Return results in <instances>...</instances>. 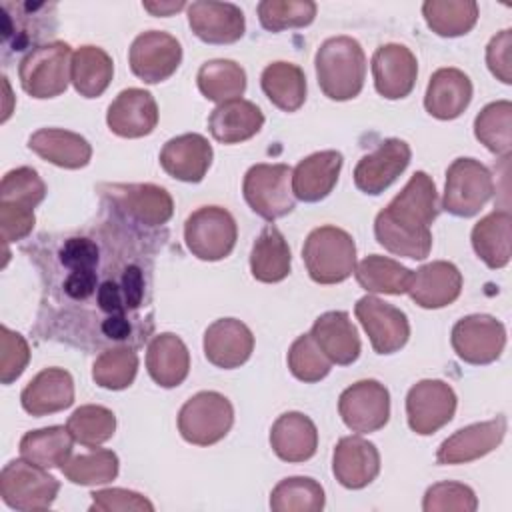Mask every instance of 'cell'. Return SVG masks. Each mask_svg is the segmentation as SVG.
<instances>
[{
	"label": "cell",
	"mask_w": 512,
	"mask_h": 512,
	"mask_svg": "<svg viewBox=\"0 0 512 512\" xmlns=\"http://www.w3.org/2000/svg\"><path fill=\"white\" fill-rule=\"evenodd\" d=\"M324 488L308 476L280 480L270 494L274 512H320L324 508Z\"/></svg>",
	"instance_id": "cell-42"
},
{
	"label": "cell",
	"mask_w": 512,
	"mask_h": 512,
	"mask_svg": "<svg viewBox=\"0 0 512 512\" xmlns=\"http://www.w3.org/2000/svg\"><path fill=\"white\" fill-rule=\"evenodd\" d=\"M120 288L128 310H136L144 300V276L138 266H128L120 278Z\"/></svg>",
	"instance_id": "cell-57"
},
{
	"label": "cell",
	"mask_w": 512,
	"mask_h": 512,
	"mask_svg": "<svg viewBox=\"0 0 512 512\" xmlns=\"http://www.w3.org/2000/svg\"><path fill=\"white\" fill-rule=\"evenodd\" d=\"M288 368L294 378L312 384L328 376L332 362L318 348L310 334H302L292 342L288 350Z\"/></svg>",
	"instance_id": "cell-47"
},
{
	"label": "cell",
	"mask_w": 512,
	"mask_h": 512,
	"mask_svg": "<svg viewBox=\"0 0 512 512\" xmlns=\"http://www.w3.org/2000/svg\"><path fill=\"white\" fill-rule=\"evenodd\" d=\"M138 372V354L132 348L118 346L104 350L92 366V378L106 390L128 388Z\"/></svg>",
	"instance_id": "cell-45"
},
{
	"label": "cell",
	"mask_w": 512,
	"mask_h": 512,
	"mask_svg": "<svg viewBox=\"0 0 512 512\" xmlns=\"http://www.w3.org/2000/svg\"><path fill=\"white\" fill-rule=\"evenodd\" d=\"M234 424L230 400L214 390H204L188 398L178 412L180 436L196 446L220 442Z\"/></svg>",
	"instance_id": "cell-5"
},
{
	"label": "cell",
	"mask_w": 512,
	"mask_h": 512,
	"mask_svg": "<svg viewBox=\"0 0 512 512\" xmlns=\"http://www.w3.org/2000/svg\"><path fill=\"white\" fill-rule=\"evenodd\" d=\"M354 314L378 354H394L410 338L406 314L376 296H362L354 306Z\"/></svg>",
	"instance_id": "cell-14"
},
{
	"label": "cell",
	"mask_w": 512,
	"mask_h": 512,
	"mask_svg": "<svg viewBox=\"0 0 512 512\" xmlns=\"http://www.w3.org/2000/svg\"><path fill=\"white\" fill-rule=\"evenodd\" d=\"M106 124L122 138L148 136L158 124V106L154 96L142 88L122 90L108 106Z\"/></svg>",
	"instance_id": "cell-20"
},
{
	"label": "cell",
	"mask_w": 512,
	"mask_h": 512,
	"mask_svg": "<svg viewBox=\"0 0 512 512\" xmlns=\"http://www.w3.org/2000/svg\"><path fill=\"white\" fill-rule=\"evenodd\" d=\"M342 168V154L322 150L306 156L292 170V194L302 202H320L336 186Z\"/></svg>",
	"instance_id": "cell-25"
},
{
	"label": "cell",
	"mask_w": 512,
	"mask_h": 512,
	"mask_svg": "<svg viewBox=\"0 0 512 512\" xmlns=\"http://www.w3.org/2000/svg\"><path fill=\"white\" fill-rule=\"evenodd\" d=\"M90 496H92L90 510H96V512H128V510L152 512L154 510V504L146 496L126 488L94 490Z\"/></svg>",
	"instance_id": "cell-51"
},
{
	"label": "cell",
	"mask_w": 512,
	"mask_h": 512,
	"mask_svg": "<svg viewBox=\"0 0 512 512\" xmlns=\"http://www.w3.org/2000/svg\"><path fill=\"white\" fill-rule=\"evenodd\" d=\"M438 216L434 180L418 170L392 202L378 212L374 236L388 252L412 260H424L432 248L430 224Z\"/></svg>",
	"instance_id": "cell-1"
},
{
	"label": "cell",
	"mask_w": 512,
	"mask_h": 512,
	"mask_svg": "<svg viewBox=\"0 0 512 512\" xmlns=\"http://www.w3.org/2000/svg\"><path fill=\"white\" fill-rule=\"evenodd\" d=\"M128 62L136 78L148 84H158L178 70L182 62V46L168 32L148 30L134 38Z\"/></svg>",
	"instance_id": "cell-13"
},
{
	"label": "cell",
	"mask_w": 512,
	"mask_h": 512,
	"mask_svg": "<svg viewBox=\"0 0 512 512\" xmlns=\"http://www.w3.org/2000/svg\"><path fill=\"white\" fill-rule=\"evenodd\" d=\"M114 204L144 226H162L172 218L174 202L166 188L156 184H106Z\"/></svg>",
	"instance_id": "cell-18"
},
{
	"label": "cell",
	"mask_w": 512,
	"mask_h": 512,
	"mask_svg": "<svg viewBox=\"0 0 512 512\" xmlns=\"http://www.w3.org/2000/svg\"><path fill=\"white\" fill-rule=\"evenodd\" d=\"M72 50L66 42L54 40L34 46L18 66L20 84L32 98H56L70 82Z\"/></svg>",
	"instance_id": "cell-4"
},
{
	"label": "cell",
	"mask_w": 512,
	"mask_h": 512,
	"mask_svg": "<svg viewBox=\"0 0 512 512\" xmlns=\"http://www.w3.org/2000/svg\"><path fill=\"white\" fill-rule=\"evenodd\" d=\"M478 508L476 494L460 482L432 484L422 500L424 512H474Z\"/></svg>",
	"instance_id": "cell-49"
},
{
	"label": "cell",
	"mask_w": 512,
	"mask_h": 512,
	"mask_svg": "<svg viewBox=\"0 0 512 512\" xmlns=\"http://www.w3.org/2000/svg\"><path fill=\"white\" fill-rule=\"evenodd\" d=\"M28 148L42 160L66 168H84L92 158L90 142L70 130L62 128H40L28 138Z\"/></svg>",
	"instance_id": "cell-31"
},
{
	"label": "cell",
	"mask_w": 512,
	"mask_h": 512,
	"mask_svg": "<svg viewBox=\"0 0 512 512\" xmlns=\"http://www.w3.org/2000/svg\"><path fill=\"white\" fill-rule=\"evenodd\" d=\"M410 146L400 138H386L378 148L362 156L354 168V184L360 192L382 194L410 164Z\"/></svg>",
	"instance_id": "cell-15"
},
{
	"label": "cell",
	"mask_w": 512,
	"mask_h": 512,
	"mask_svg": "<svg viewBox=\"0 0 512 512\" xmlns=\"http://www.w3.org/2000/svg\"><path fill=\"white\" fill-rule=\"evenodd\" d=\"M450 342L460 360L482 366L500 358L506 346V328L490 314H470L454 324Z\"/></svg>",
	"instance_id": "cell-10"
},
{
	"label": "cell",
	"mask_w": 512,
	"mask_h": 512,
	"mask_svg": "<svg viewBox=\"0 0 512 512\" xmlns=\"http://www.w3.org/2000/svg\"><path fill=\"white\" fill-rule=\"evenodd\" d=\"M374 88L386 100L406 98L416 84L418 62L404 44H384L372 56Z\"/></svg>",
	"instance_id": "cell-17"
},
{
	"label": "cell",
	"mask_w": 512,
	"mask_h": 512,
	"mask_svg": "<svg viewBox=\"0 0 512 512\" xmlns=\"http://www.w3.org/2000/svg\"><path fill=\"white\" fill-rule=\"evenodd\" d=\"M472 248L488 268H504L512 256V216L494 210L472 228Z\"/></svg>",
	"instance_id": "cell-33"
},
{
	"label": "cell",
	"mask_w": 512,
	"mask_h": 512,
	"mask_svg": "<svg viewBox=\"0 0 512 512\" xmlns=\"http://www.w3.org/2000/svg\"><path fill=\"white\" fill-rule=\"evenodd\" d=\"M302 260L310 278L318 284H338L356 268V244L338 226L314 228L302 248Z\"/></svg>",
	"instance_id": "cell-3"
},
{
	"label": "cell",
	"mask_w": 512,
	"mask_h": 512,
	"mask_svg": "<svg viewBox=\"0 0 512 512\" xmlns=\"http://www.w3.org/2000/svg\"><path fill=\"white\" fill-rule=\"evenodd\" d=\"M34 222V208L12 202H0V234L4 244L28 236L34 228Z\"/></svg>",
	"instance_id": "cell-52"
},
{
	"label": "cell",
	"mask_w": 512,
	"mask_h": 512,
	"mask_svg": "<svg viewBox=\"0 0 512 512\" xmlns=\"http://www.w3.org/2000/svg\"><path fill=\"white\" fill-rule=\"evenodd\" d=\"M74 438L64 426L30 430L20 440V456L42 468H62L72 456Z\"/></svg>",
	"instance_id": "cell-37"
},
{
	"label": "cell",
	"mask_w": 512,
	"mask_h": 512,
	"mask_svg": "<svg viewBox=\"0 0 512 512\" xmlns=\"http://www.w3.org/2000/svg\"><path fill=\"white\" fill-rule=\"evenodd\" d=\"M506 428H508V422H506V416L502 414L486 422L464 426L440 444L436 452V462L466 464V462L478 460L502 444L506 436Z\"/></svg>",
	"instance_id": "cell-16"
},
{
	"label": "cell",
	"mask_w": 512,
	"mask_h": 512,
	"mask_svg": "<svg viewBox=\"0 0 512 512\" xmlns=\"http://www.w3.org/2000/svg\"><path fill=\"white\" fill-rule=\"evenodd\" d=\"M292 170L286 164H254L244 174L242 194L246 204L264 220L290 214L296 206L292 194Z\"/></svg>",
	"instance_id": "cell-7"
},
{
	"label": "cell",
	"mask_w": 512,
	"mask_h": 512,
	"mask_svg": "<svg viewBox=\"0 0 512 512\" xmlns=\"http://www.w3.org/2000/svg\"><path fill=\"white\" fill-rule=\"evenodd\" d=\"M66 428L78 444L92 448L104 444L114 436L116 416L106 406L86 404L70 414Z\"/></svg>",
	"instance_id": "cell-44"
},
{
	"label": "cell",
	"mask_w": 512,
	"mask_h": 512,
	"mask_svg": "<svg viewBox=\"0 0 512 512\" xmlns=\"http://www.w3.org/2000/svg\"><path fill=\"white\" fill-rule=\"evenodd\" d=\"M316 4L312 0H262L258 4V20L268 32L286 28H304L312 24Z\"/></svg>",
	"instance_id": "cell-46"
},
{
	"label": "cell",
	"mask_w": 512,
	"mask_h": 512,
	"mask_svg": "<svg viewBox=\"0 0 512 512\" xmlns=\"http://www.w3.org/2000/svg\"><path fill=\"white\" fill-rule=\"evenodd\" d=\"M60 482L26 458L10 460L0 474V496L14 510H46L56 500Z\"/></svg>",
	"instance_id": "cell-6"
},
{
	"label": "cell",
	"mask_w": 512,
	"mask_h": 512,
	"mask_svg": "<svg viewBox=\"0 0 512 512\" xmlns=\"http://www.w3.org/2000/svg\"><path fill=\"white\" fill-rule=\"evenodd\" d=\"M264 126L262 110L244 98L218 104L208 116V130L216 142L238 144L256 136Z\"/></svg>",
	"instance_id": "cell-29"
},
{
	"label": "cell",
	"mask_w": 512,
	"mask_h": 512,
	"mask_svg": "<svg viewBox=\"0 0 512 512\" xmlns=\"http://www.w3.org/2000/svg\"><path fill=\"white\" fill-rule=\"evenodd\" d=\"M148 12H152L154 16H170L178 10H182L186 4L184 2H144L142 4Z\"/></svg>",
	"instance_id": "cell-59"
},
{
	"label": "cell",
	"mask_w": 512,
	"mask_h": 512,
	"mask_svg": "<svg viewBox=\"0 0 512 512\" xmlns=\"http://www.w3.org/2000/svg\"><path fill=\"white\" fill-rule=\"evenodd\" d=\"M462 292V274L460 270L446 260H434L430 264L420 266L412 274V282L408 288L410 298L428 310L444 308L452 304Z\"/></svg>",
	"instance_id": "cell-24"
},
{
	"label": "cell",
	"mask_w": 512,
	"mask_h": 512,
	"mask_svg": "<svg viewBox=\"0 0 512 512\" xmlns=\"http://www.w3.org/2000/svg\"><path fill=\"white\" fill-rule=\"evenodd\" d=\"M254 350L250 328L236 318H220L204 332V356L210 364L232 370L242 366Z\"/></svg>",
	"instance_id": "cell-21"
},
{
	"label": "cell",
	"mask_w": 512,
	"mask_h": 512,
	"mask_svg": "<svg viewBox=\"0 0 512 512\" xmlns=\"http://www.w3.org/2000/svg\"><path fill=\"white\" fill-rule=\"evenodd\" d=\"M96 302H98V308L102 312H106L108 316L126 314L128 312L126 302H124V294H122V288H120V282H114V280H104L98 286Z\"/></svg>",
	"instance_id": "cell-56"
},
{
	"label": "cell",
	"mask_w": 512,
	"mask_h": 512,
	"mask_svg": "<svg viewBox=\"0 0 512 512\" xmlns=\"http://www.w3.org/2000/svg\"><path fill=\"white\" fill-rule=\"evenodd\" d=\"M488 70L504 84H512V30L506 28L490 38L486 46Z\"/></svg>",
	"instance_id": "cell-54"
},
{
	"label": "cell",
	"mask_w": 512,
	"mask_h": 512,
	"mask_svg": "<svg viewBox=\"0 0 512 512\" xmlns=\"http://www.w3.org/2000/svg\"><path fill=\"white\" fill-rule=\"evenodd\" d=\"M30 348L22 334L10 330L8 326L0 328V382L12 384L28 366Z\"/></svg>",
	"instance_id": "cell-50"
},
{
	"label": "cell",
	"mask_w": 512,
	"mask_h": 512,
	"mask_svg": "<svg viewBox=\"0 0 512 512\" xmlns=\"http://www.w3.org/2000/svg\"><path fill=\"white\" fill-rule=\"evenodd\" d=\"M412 270L402 266L400 262L380 256V254H370L366 256L356 268L354 276L356 282L366 290V292H378V294H404L410 288L412 282Z\"/></svg>",
	"instance_id": "cell-38"
},
{
	"label": "cell",
	"mask_w": 512,
	"mask_h": 512,
	"mask_svg": "<svg viewBox=\"0 0 512 512\" xmlns=\"http://www.w3.org/2000/svg\"><path fill=\"white\" fill-rule=\"evenodd\" d=\"M114 62L106 50L98 46H80L72 56L70 80L84 98H98L110 86Z\"/></svg>",
	"instance_id": "cell-36"
},
{
	"label": "cell",
	"mask_w": 512,
	"mask_h": 512,
	"mask_svg": "<svg viewBox=\"0 0 512 512\" xmlns=\"http://www.w3.org/2000/svg\"><path fill=\"white\" fill-rule=\"evenodd\" d=\"M338 412L352 432H376L390 418V392L378 380H360L340 394Z\"/></svg>",
	"instance_id": "cell-12"
},
{
	"label": "cell",
	"mask_w": 512,
	"mask_h": 512,
	"mask_svg": "<svg viewBox=\"0 0 512 512\" xmlns=\"http://www.w3.org/2000/svg\"><path fill=\"white\" fill-rule=\"evenodd\" d=\"M250 272L258 282L274 284L290 274V248L282 232L268 224L250 252Z\"/></svg>",
	"instance_id": "cell-34"
},
{
	"label": "cell",
	"mask_w": 512,
	"mask_h": 512,
	"mask_svg": "<svg viewBox=\"0 0 512 512\" xmlns=\"http://www.w3.org/2000/svg\"><path fill=\"white\" fill-rule=\"evenodd\" d=\"M270 446L284 462H306L316 454L318 430L302 412H284L270 430Z\"/></svg>",
	"instance_id": "cell-30"
},
{
	"label": "cell",
	"mask_w": 512,
	"mask_h": 512,
	"mask_svg": "<svg viewBox=\"0 0 512 512\" xmlns=\"http://www.w3.org/2000/svg\"><path fill=\"white\" fill-rule=\"evenodd\" d=\"M98 246L94 240L90 238H82V236H74L68 238L58 256L62 266H66L70 272H86V270H96L98 266Z\"/></svg>",
	"instance_id": "cell-53"
},
{
	"label": "cell",
	"mask_w": 512,
	"mask_h": 512,
	"mask_svg": "<svg viewBox=\"0 0 512 512\" xmlns=\"http://www.w3.org/2000/svg\"><path fill=\"white\" fill-rule=\"evenodd\" d=\"M146 370L162 388L180 386L190 372V352L182 338L172 332L154 336L146 350Z\"/></svg>",
	"instance_id": "cell-32"
},
{
	"label": "cell",
	"mask_w": 512,
	"mask_h": 512,
	"mask_svg": "<svg viewBox=\"0 0 512 512\" xmlns=\"http://www.w3.org/2000/svg\"><path fill=\"white\" fill-rule=\"evenodd\" d=\"M196 82L204 98L222 104L228 100H236L244 94L246 72L234 60L218 58V60H208L200 66L196 74Z\"/></svg>",
	"instance_id": "cell-40"
},
{
	"label": "cell",
	"mask_w": 512,
	"mask_h": 512,
	"mask_svg": "<svg viewBox=\"0 0 512 512\" xmlns=\"http://www.w3.org/2000/svg\"><path fill=\"white\" fill-rule=\"evenodd\" d=\"M332 472L344 488L360 490L368 486L380 472L378 448L360 436L340 438L332 454Z\"/></svg>",
	"instance_id": "cell-22"
},
{
	"label": "cell",
	"mask_w": 512,
	"mask_h": 512,
	"mask_svg": "<svg viewBox=\"0 0 512 512\" xmlns=\"http://www.w3.org/2000/svg\"><path fill=\"white\" fill-rule=\"evenodd\" d=\"M20 402L32 416L60 412L74 402V380L64 368H44L26 384Z\"/></svg>",
	"instance_id": "cell-27"
},
{
	"label": "cell",
	"mask_w": 512,
	"mask_h": 512,
	"mask_svg": "<svg viewBox=\"0 0 512 512\" xmlns=\"http://www.w3.org/2000/svg\"><path fill=\"white\" fill-rule=\"evenodd\" d=\"M188 24L206 44H232L244 36L246 20L232 2L200 0L188 4Z\"/></svg>",
	"instance_id": "cell-19"
},
{
	"label": "cell",
	"mask_w": 512,
	"mask_h": 512,
	"mask_svg": "<svg viewBox=\"0 0 512 512\" xmlns=\"http://www.w3.org/2000/svg\"><path fill=\"white\" fill-rule=\"evenodd\" d=\"M266 98L284 112H296L306 100V76L292 62H272L260 76Z\"/></svg>",
	"instance_id": "cell-35"
},
{
	"label": "cell",
	"mask_w": 512,
	"mask_h": 512,
	"mask_svg": "<svg viewBox=\"0 0 512 512\" xmlns=\"http://www.w3.org/2000/svg\"><path fill=\"white\" fill-rule=\"evenodd\" d=\"M474 136L490 152L506 158L512 150V104L508 100L486 104L474 118Z\"/></svg>",
	"instance_id": "cell-41"
},
{
	"label": "cell",
	"mask_w": 512,
	"mask_h": 512,
	"mask_svg": "<svg viewBox=\"0 0 512 512\" xmlns=\"http://www.w3.org/2000/svg\"><path fill=\"white\" fill-rule=\"evenodd\" d=\"M100 328H102V334H104L106 338H112V340H124V338H128L130 332H132V326H130L126 314L108 316V318L100 324Z\"/></svg>",
	"instance_id": "cell-58"
},
{
	"label": "cell",
	"mask_w": 512,
	"mask_h": 512,
	"mask_svg": "<svg viewBox=\"0 0 512 512\" xmlns=\"http://www.w3.org/2000/svg\"><path fill=\"white\" fill-rule=\"evenodd\" d=\"M46 196V184L34 168L20 166L4 174L0 182V202L36 208Z\"/></svg>",
	"instance_id": "cell-48"
},
{
	"label": "cell",
	"mask_w": 512,
	"mask_h": 512,
	"mask_svg": "<svg viewBox=\"0 0 512 512\" xmlns=\"http://www.w3.org/2000/svg\"><path fill=\"white\" fill-rule=\"evenodd\" d=\"M472 100V82L458 68H440L430 76L424 108L438 120L458 118Z\"/></svg>",
	"instance_id": "cell-28"
},
{
	"label": "cell",
	"mask_w": 512,
	"mask_h": 512,
	"mask_svg": "<svg viewBox=\"0 0 512 512\" xmlns=\"http://www.w3.org/2000/svg\"><path fill=\"white\" fill-rule=\"evenodd\" d=\"M238 238L234 216L220 206H202L184 222V242L188 250L206 262L226 258Z\"/></svg>",
	"instance_id": "cell-9"
},
{
	"label": "cell",
	"mask_w": 512,
	"mask_h": 512,
	"mask_svg": "<svg viewBox=\"0 0 512 512\" xmlns=\"http://www.w3.org/2000/svg\"><path fill=\"white\" fill-rule=\"evenodd\" d=\"M456 392L444 380H420L406 396V418L412 432L430 436L446 426L456 412Z\"/></svg>",
	"instance_id": "cell-11"
},
{
	"label": "cell",
	"mask_w": 512,
	"mask_h": 512,
	"mask_svg": "<svg viewBox=\"0 0 512 512\" xmlns=\"http://www.w3.org/2000/svg\"><path fill=\"white\" fill-rule=\"evenodd\" d=\"M310 336L332 364L348 366L360 356L358 330L342 310L320 314L312 324Z\"/></svg>",
	"instance_id": "cell-26"
},
{
	"label": "cell",
	"mask_w": 512,
	"mask_h": 512,
	"mask_svg": "<svg viewBox=\"0 0 512 512\" xmlns=\"http://www.w3.org/2000/svg\"><path fill=\"white\" fill-rule=\"evenodd\" d=\"M422 14L428 28L442 38L468 34L478 20V4L474 0H426Z\"/></svg>",
	"instance_id": "cell-39"
},
{
	"label": "cell",
	"mask_w": 512,
	"mask_h": 512,
	"mask_svg": "<svg viewBox=\"0 0 512 512\" xmlns=\"http://www.w3.org/2000/svg\"><path fill=\"white\" fill-rule=\"evenodd\" d=\"M494 194L490 170L474 158H456L446 170L442 208L452 216L478 214Z\"/></svg>",
	"instance_id": "cell-8"
},
{
	"label": "cell",
	"mask_w": 512,
	"mask_h": 512,
	"mask_svg": "<svg viewBox=\"0 0 512 512\" xmlns=\"http://www.w3.org/2000/svg\"><path fill=\"white\" fill-rule=\"evenodd\" d=\"M62 288L72 300H86L98 290V274H96V270L70 272L64 278Z\"/></svg>",
	"instance_id": "cell-55"
},
{
	"label": "cell",
	"mask_w": 512,
	"mask_h": 512,
	"mask_svg": "<svg viewBox=\"0 0 512 512\" xmlns=\"http://www.w3.org/2000/svg\"><path fill=\"white\" fill-rule=\"evenodd\" d=\"M60 470L72 484H108L118 476V456L112 450L98 448L88 454L70 456Z\"/></svg>",
	"instance_id": "cell-43"
},
{
	"label": "cell",
	"mask_w": 512,
	"mask_h": 512,
	"mask_svg": "<svg viewBox=\"0 0 512 512\" xmlns=\"http://www.w3.org/2000/svg\"><path fill=\"white\" fill-rule=\"evenodd\" d=\"M318 86L326 98L344 102L362 92L366 78V56L352 36H334L320 44L314 58Z\"/></svg>",
	"instance_id": "cell-2"
},
{
	"label": "cell",
	"mask_w": 512,
	"mask_h": 512,
	"mask_svg": "<svg viewBox=\"0 0 512 512\" xmlns=\"http://www.w3.org/2000/svg\"><path fill=\"white\" fill-rule=\"evenodd\" d=\"M212 146L202 134H180L160 150L162 170L182 182H200L212 164Z\"/></svg>",
	"instance_id": "cell-23"
}]
</instances>
